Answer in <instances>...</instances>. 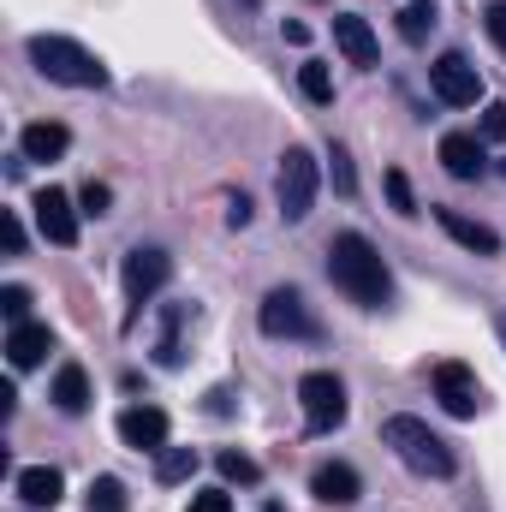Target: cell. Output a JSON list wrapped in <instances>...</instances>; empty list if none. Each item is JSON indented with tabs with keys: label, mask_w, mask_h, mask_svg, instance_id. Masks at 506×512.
<instances>
[{
	"label": "cell",
	"mask_w": 506,
	"mask_h": 512,
	"mask_svg": "<svg viewBox=\"0 0 506 512\" xmlns=\"http://www.w3.org/2000/svg\"><path fill=\"white\" fill-rule=\"evenodd\" d=\"M328 274H334V286H340L352 304H364V310H381V304L393 298L387 262H381V251L364 233H340V239L328 245Z\"/></svg>",
	"instance_id": "6da1fadb"
},
{
	"label": "cell",
	"mask_w": 506,
	"mask_h": 512,
	"mask_svg": "<svg viewBox=\"0 0 506 512\" xmlns=\"http://www.w3.org/2000/svg\"><path fill=\"white\" fill-rule=\"evenodd\" d=\"M381 441L393 447V459L417 477H453L459 459H453V441H441L423 417H387L381 423Z\"/></svg>",
	"instance_id": "7a4b0ae2"
},
{
	"label": "cell",
	"mask_w": 506,
	"mask_h": 512,
	"mask_svg": "<svg viewBox=\"0 0 506 512\" xmlns=\"http://www.w3.org/2000/svg\"><path fill=\"white\" fill-rule=\"evenodd\" d=\"M30 66L66 90H108V66L90 48H78L72 36H30Z\"/></svg>",
	"instance_id": "3957f363"
},
{
	"label": "cell",
	"mask_w": 506,
	"mask_h": 512,
	"mask_svg": "<svg viewBox=\"0 0 506 512\" xmlns=\"http://www.w3.org/2000/svg\"><path fill=\"white\" fill-rule=\"evenodd\" d=\"M316 155L310 149H286L280 155V173H274V197H280V215L298 227L310 209H316Z\"/></svg>",
	"instance_id": "277c9868"
},
{
	"label": "cell",
	"mask_w": 506,
	"mask_h": 512,
	"mask_svg": "<svg viewBox=\"0 0 506 512\" xmlns=\"http://www.w3.org/2000/svg\"><path fill=\"white\" fill-rule=\"evenodd\" d=\"M298 405H304V423H310L316 435H328V429L346 423V382H340L334 370H310V376L298 382Z\"/></svg>",
	"instance_id": "5b68a950"
},
{
	"label": "cell",
	"mask_w": 506,
	"mask_h": 512,
	"mask_svg": "<svg viewBox=\"0 0 506 512\" xmlns=\"http://www.w3.org/2000/svg\"><path fill=\"white\" fill-rule=\"evenodd\" d=\"M256 322H262V334H274V340H310V334H316V316L304 310V298H298L292 286H274V292L262 298Z\"/></svg>",
	"instance_id": "8992f818"
},
{
	"label": "cell",
	"mask_w": 506,
	"mask_h": 512,
	"mask_svg": "<svg viewBox=\"0 0 506 512\" xmlns=\"http://www.w3.org/2000/svg\"><path fill=\"white\" fill-rule=\"evenodd\" d=\"M429 90H435L447 108H477V96H483V72H477L465 54H441V60L429 66Z\"/></svg>",
	"instance_id": "52a82bcc"
},
{
	"label": "cell",
	"mask_w": 506,
	"mask_h": 512,
	"mask_svg": "<svg viewBox=\"0 0 506 512\" xmlns=\"http://www.w3.org/2000/svg\"><path fill=\"white\" fill-rule=\"evenodd\" d=\"M36 227H42V239L48 245H78V215L84 209H72V197L60 191V185H48V191H36Z\"/></svg>",
	"instance_id": "ba28073f"
},
{
	"label": "cell",
	"mask_w": 506,
	"mask_h": 512,
	"mask_svg": "<svg viewBox=\"0 0 506 512\" xmlns=\"http://www.w3.org/2000/svg\"><path fill=\"white\" fill-rule=\"evenodd\" d=\"M435 399L453 411V417H477L483 411V387L465 364H435Z\"/></svg>",
	"instance_id": "9c48e42d"
},
{
	"label": "cell",
	"mask_w": 506,
	"mask_h": 512,
	"mask_svg": "<svg viewBox=\"0 0 506 512\" xmlns=\"http://www.w3.org/2000/svg\"><path fill=\"white\" fill-rule=\"evenodd\" d=\"M167 274H173V256H167V251H155V245H149V251L137 245V251L126 256V298H131V304L155 298V292L167 286Z\"/></svg>",
	"instance_id": "30bf717a"
},
{
	"label": "cell",
	"mask_w": 506,
	"mask_h": 512,
	"mask_svg": "<svg viewBox=\"0 0 506 512\" xmlns=\"http://www.w3.org/2000/svg\"><path fill=\"white\" fill-rule=\"evenodd\" d=\"M120 441L137 447V453H161V447H167V411H155V405H126V411H120Z\"/></svg>",
	"instance_id": "8fae6325"
},
{
	"label": "cell",
	"mask_w": 506,
	"mask_h": 512,
	"mask_svg": "<svg viewBox=\"0 0 506 512\" xmlns=\"http://www.w3.org/2000/svg\"><path fill=\"white\" fill-rule=\"evenodd\" d=\"M334 48H340L352 66H376L381 60L376 30H370V18H358V12H340V18H334Z\"/></svg>",
	"instance_id": "7c38bea8"
},
{
	"label": "cell",
	"mask_w": 506,
	"mask_h": 512,
	"mask_svg": "<svg viewBox=\"0 0 506 512\" xmlns=\"http://www.w3.org/2000/svg\"><path fill=\"white\" fill-rule=\"evenodd\" d=\"M441 167H447L453 179H483L489 149H483L471 131H447V137H441Z\"/></svg>",
	"instance_id": "4fadbf2b"
},
{
	"label": "cell",
	"mask_w": 506,
	"mask_h": 512,
	"mask_svg": "<svg viewBox=\"0 0 506 512\" xmlns=\"http://www.w3.org/2000/svg\"><path fill=\"white\" fill-rule=\"evenodd\" d=\"M310 489H316V501H322V507H352V501L364 495V477H358L352 465H316Z\"/></svg>",
	"instance_id": "5bb4252c"
},
{
	"label": "cell",
	"mask_w": 506,
	"mask_h": 512,
	"mask_svg": "<svg viewBox=\"0 0 506 512\" xmlns=\"http://www.w3.org/2000/svg\"><path fill=\"white\" fill-rule=\"evenodd\" d=\"M48 352H54V334H48L42 322H18V328L6 334V358H12V370H36Z\"/></svg>",
	"instance_id": "9a60e30c"
},
{
	"label": "cell",
	"mask_w": 506,
	"mask_h": 512,
	"mask_svg": "<svg viewBox=\"0 0 506 512\" xmlns=\"http://www.w3.org/2000/svg\"><path fill=\"white\" fill-rule=\"evenodd\" d=\"M18 149H24V161H60L72 149V131L54 126V120H36V126L18 131Z\"/></svg>",
	"instance_id": "2e32d148"
},
{
	"label": "cell",
	"mask_w": 506,
	"mask_h": 512,
	"mask_svg": "<svg viewBox=\"0 0 506 512\" xmlns=\"http://www.w3.org/2000/svg\"><path fill=\"white\" fill-rule=\"evenodd\" d=\"M435 221H441V233H453L465 251H477V256H495V251H501L495 227H483V221H471V215H459V209H435Z\"/></svg>",
	"instance_id": "e0dca14e"
},
{
	"label": "cell",
	"mask_w": 506,
	"mask_h": 512,
	"mask_svg": "<svg viewBox=\"0 0 506 512\" xmlns=\"http://www.w3.org/2000/svg\"><path fill=\"white\" fill-rule=\"evenodd\" d=\"M60 495H66V477L54 465H24L18 471V501L24 507H54Z\"/></svg>",
	"instance_id": "ac0fdd59"
},
{
	"label": "cell",
	"mask_w": 506,
	"mask_h": 512,
	"mask_svg": "<svg viewBox=\"0 0 506 512\" xmlns=\"http://www.w3.org/2000/svg\"><path fill=\"white\" fill-rule=\"evenodd\" d=\"M54 405H60L66 417H84V411H90V376H84L78 364H66V370L54 376Z\"/></svg>",
	"instance_id": "d6986e66"
},
{
	"label": "cell",
	"mask_w": 506,
	"mask_h": 512,
	"mask_svg": "<svg viewBox=\"0 0 506 512\" xmlns=\"http://www.w3.org/2000/svg\"><path fill=\"white\" fill-rule=\"evenodd\" d=\"M298 90H304L316 108H328V102H334V78H328V66H322V60H304V66H298Z\"/></svg>",
	"instance_id": "ffe728a7"
},
{
	"label": "cell",
	"mask_w": 506,
	"mask_h": 512,
	"mask_svg": "<svg viewBox=\"0 0 506 512\" xmlns=\"http://www.w3.org/2000/svg\"><path fill=\"white\" fill-rule=\"evenodd\" d=\"M191 471H197V453H191V447H161V453H155V477H161V483H185Z\"/></svg>",
	"instance_id": "44dd1931"
},
{
	"label": "cell",
	"mask_w": 506,
	"mask_h": 512,
	"mask_svg": "<svg viewBox=\"0 0 506 512\" xmlns=\"http://www.w3.org/2000/svg\"><path fill=\"white\" fill-rule=\"evenodd\" d=\"M429 30H435V0H411V6L399 12V36H405V42H423Z\"/></svg>",
	"instance_id": "7402d4cb"
},
{
	"label": "cell",
	"mask_w": 506,
	"mask_h": 512,
	"mask_svg": "<svg viewBox=\"0 0 506 512\" xmlns=\"http://www.w3.org/2000/svg\"><path fill=\"white\" fill-rule=\"evenodd\" d=\"M84 501H90V512H126V483L120 477H96Z\"/></svg>",
	"instance_id": "603a6c76"
},
{
	"label": "cell",
	"mask_w": 506,
	"mask_h": 512,
	"mask_svg": "<svg viewBox=\"0 0 506 512\" xmlns=\"http://www.w3.org/2000/svg\"><path fill=\"white\" fill-rule=\"evenodd\" d=\"M215 465H221V477H227V483H256V477H262V471H256V459H251V453H239V447L215 453Z\"/></svg>",
	"instance_id": "cb8c5ba5"
},
{
	"label": "cell",
	"mask_w": 506,
	"mask_h": 512,
	"mask_svg": "<svg viewBox=\"0 0 506 512\" xmlns=\"http://www.w3.org/2000/svg\"><path fill=\"white\" fill-rule=\"evenodd\" d=\"M0 316L18 328V322H30V292L24 286H0Z\"/></svg>",
	"instance_id": "d4e9b609"
},
{
	"label": "cell",
	"mask_w": 506,
	"mask_h": 512,
	"mask_svg": "<svg viewBox=\"0 0 506 512\" xmlns=\"http://www.w3.org/2000/svg\"><path fill=\"white\" fill-rule=\"evenodd\" d=\"M78 209H84V215H108V209H114V191H108L102 179H90V185L78 191Z\"/></svg>",
	"instance_id": "484cf974"
},
{
	"label": "cell",
	"mask_w": 506,
	"mask_h": 512,
	"mask_svg": "<svg viewBox=\"0 0 506 512\" xmlns=\"http://www.w3.org/2000/svg\"><path fill=\"white\" fill-rule=\"evenodd\" d=\"M387 197H393V209H399V215H417V197H411V179H405L399 167L387 173Z\"/></svg>",
	"instance_id": "4316f807"
},
{
	"label": "cell",
	"mask_w": 506,
	"mask_h": 512,
	"mask_svg": "<svg viewBox=\"0 0 506 512\" xmlns=\"http://www.w3.org/2000/svg\"><path fill=\"white\" fill-rule=\"evenodd\" d=\"M185 512H233V495L227 489H203V495H191Z\"/></svg>",
	"instance_id": "83f0119b"
},
{
	"label": "cell",
	"mask_w": 506,
	"mask_h": 512,
	"mask_svg": "<svg viewBox=\"0 0 506 512\" xmlns=\"http://www.w3.org/2000/svg\"><path fill=\"white\" fill-rule=\"evenodd\" d=\"M328 161H334V185H340V191L352 197V191H358V179H352V155H346V149H334Z\"/></svg>",
	"instance_id": "f1b7e54d"
},
{
	"label": "cell",
	"mask_w": 506,
	"mask_h": 512,
	"mask_svg": "<svg viewBox=\"0 0 506 512\" xmlns=\"http://www.w3.org/2000/svg\"><path fill=\"white\" fill-rule=\"evenodd\" d=\"M0 239H6V256H18V251H24V227H18V215H12V209L0 215Z\"/></svg>",
	"instance_id": "f546056e"
},
{
	"label": "cell",
	"mask_w": 506,
	"mask_h": 512,
	"mask_svg": "<svg viewBox=\"0 0 506 512\" xmlns=\"http://www.w3.org/2000/svg\"><path fill=\"white\" fill-rule=\"evenodd\" d=\"M483 24H489V36H495V48L506 54V0H495V6H489V18H483Z\"/></svg>",
	"instance_id": "4dcf8cb0"
},
{
	"label": "cell",
	"mask_w": 506,
	"mask_h": 512,
	"mask_svg": "<svg viewBox=\"0 0 506 512\" xmlns=\"http://www.w3.org/2000/svg\"><path fill=\"white\" fill-rule=\"evenodd\" d=\"M245 221H251V197H233L227 203V227H245Z\"/></svg>",
	"instance_id": "1f68e13d"
},
{
	"label": "cell",
	"mask_w": 506,
	"mask_h": 512,
	"mask_svg": "<svg viewBox=\"0 0 506 512\" xmlns=\"http://www.w3.org/2000/svg\"><path fill=\"white\" fill-rule=\"evenodd\" d=\"M483 131H489V137H501V143H506V108H489V114H483Z\"/></svg>",
	"instance_id": "d6a6232c"
},
{
	"label": "cell",
	"mask_w": 506,
	"mask_h": 512,
	"mask_svg": "<svg viewBox=\"0 0 506 512\" xmlns=\"http://www.w3.org/2000/svg\"><path fill=\"white\" fill-rule=\"evenodd\" d=\"M286 42H292V48H304V42H310V24H298V18H292V24H286Z\"/></svg>",
	"instance_id": "836d02e7"
},
{
	"label": "cell",
	"mask_w": 506,
	"mask_h": 512,
	"mask_svg": "<svg viewBox=\"0 0 506 512\" xmlns=\"http://www.w3.org/2000/svg\"><path fill=\"white\" fill-rule=\"evenodd\" d=\"M501 340H506V322H501Z\"/></svg>",
	"instance_id": "e575fe53"
},
{
	"label": "cell",
	"mask_w": 506,
	"mask_h": 512,
	"mask_svg": "<svg viewBox=\"0 0 506 512\" xmlns=\"http://www.w3.org/2000/svg\"><path fill=\"white\" fill-rule=\"evenodd\" d=\"M501 173H506V167H501Z\"/></svg>",
	"instance_id": "d590c367"
}]
</instances>
